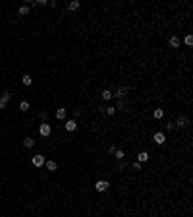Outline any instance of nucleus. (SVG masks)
Returning <instances> with one entry per match:
<instances>
[{
    "instance_id": "obj_1",
    "label": "nucleus",
    "mask_w": 193,
    "mask_h": 217,
    "mask_svg": "<svg viewBox=\"0 0 193 217\" xmlns=\"http://www.w3.org/2000/svg\"><path fill=\"white\" fill-rule=\"evenodd\" d=\"M50 132H52L50 124H46V122H43V124L39 126V134H41L43 138H46V136H50Z\"/></svg>"
},
{
    "instance_id": "obj_2",
    "label": "nucleus",
    "mask_w": 193,
    "mask_h": 217,
    "mask_svg": "<svg viewBox=\"0 0 193 217\" xmlns=\"http://www.w3.org/2000/svg\"><path fill=\"white\" fill-rule=\"evenodd\" d=\"M108 180H99V182H97L95 184V190L97 192H106V190H108Z\"/></svg>"
},
{
    "instance_id": "obj_3",
    "label": "nucleus",
    "mask_w": 193,
    "mask_h": 217,
    "mask_svg": "<svg viewBox=\"0 0 193 217\" xmlns=\"http://www.w3.org/2000/svg\"><path fill=\"white\" fill-rule=\"evenodd\" d=\"M187 124H189V120L185 118V116H180V118L174 122V126H176V128H185Z\"/></svg>"
},
{
    "instance_id": "obj_4",
    "label": "nucleus",
    "mask_w": 193,
    "mask_h": 217,
    "mask_svg": "<svg viewBox=\"0 0 193 217\" xmlns=\"http://www.w3.org/2000/svg\"><path fill=\"white\" fill-rule=\"evenodd\" d=\"M66 130H68V132H75V130H77V122H75V120L74 118H72V120H66Z\"/></svg>"
},
{
    "instance_id": "obj_5",
    "label": "nucleus",
    "mask_w": 193,
    "mask_h": 217,
    "mask_svg": "<svg viewBox=\"0 0 193 217\" xmlns=\"http://www.w3.org/2000/svg\"><path fill=\"white\" fill-rule=\"evenodd\" d=\"M45 161H46L45 155H33V165H35V167H43Z\"/></svg>"
},
{
    "instance_id": "obj_6",
    "label": "nucleus",
    "mask_w": 193,
    "mask_h": 217,
    "mask_svg": "<svg viewBox=\"0 0 193 217\" xmlns=\"http://www.w3.org/2000/svg\"><path fill=\"white\" fill-rule=\"evenodd\" d=\"M126 109H128V99H126V97L118 99V107H116V111H126Z\"/></svg>"
},
{
    "instance_id": "obj_7",
    "label": "nucleus",
    "mask_w": 193,
    "mask_h": 217,
    "mask_svg": "<svg viewBox=\"0 0 193 217\" xmlns=\"http://www.w3.org/2000/svg\"><path fill=\"white\" fill-rule=\"evenodd\" d=\"M116 97L118 99H122V97H126V95H128V87H126V85H122V87H118L116 89V93H114Z\"/></svg>"
},
{
    "instance_id": "obj_8",
    "label": "nucleus",
    "mask_w": 193,
    "mask_h": 217,
    "mask_svg": "<svg viewBox=\"0 0 193 217\" xmlns=\"http://www.w3.org/2000/svg\"><path fill=\"white\" fill-rule=\"evenodd\" d=\"M153 140H155V143H158V145H160V143H164V142H166V136L162 134V132H156Z\"/></svg>"
},
{
    "instance_id": "obj_9",
    "label": "nucleus",
    "mask_w": 193,
    "mask_h": 217,
    "mask_svg": "<svg viewBox=\"0 0 193 217\" xmlns=\"http://www.w3.org/2000/svg\"><path fill=\"white\" fill-rule=\"evenodd\" d=\"M137 161H139V163L149 161V153H147V151H139V153H137Z\"/></svg>"
},
{
    "instance_id": "obj_10",
    "label": "nucleus",
    "mask_w": 193,
    "mask_h": 217,
    "mask_svg": "<svg viewBox=\"0 0 193 217\" xmlns=\"http://www.w3.org/2000/svg\"><path fill=\"white\" fill-rule=\"evenodd\" d=\"M168 45H170L172 49H178V47H180V39H178V37H170V41H168Z\"/></svg>"
},
{
    "instance_id": "obj_11",
    "label": "nucleus",
    "mask_w": 193,
    "mask_h": 217,
    "mask_svg": "<svg viewBox=\"0 0 193 217\" xmlns=\"http://www.w3.org/2000/svg\"><path fill=\"white\" fill-rule=\"evenodd\" d=\"M56 118H58V120H64L66 118V109H56Z\"/></svg>"
},
{
    "instance_id": "obj_12",
    "label": "nucleus",
    "mask_w": 193,
    "mask_h": 217,
    "mask_svg": "<svg viewBox=\"0 0 193 217\" xmlns=\"http://www.w3.org/2000/svg\"><path fill=\"white\" fill-rule=\"evenodd\" d=\"M45 165H46V169H48V171H56V169H58L56 161H45Z\"/></svg>"
},
{
    "instance_id": "obj_13",
    "label": "nucleus",
    "mask_w": 193,
    "mask_h": 217,
    "mask_svg": "<svg viewBox=\"0 0 193 217\" xmlns=\"http://www.w3.org/2000/svg\"><path fill=\"white\" fill-rule=\"evenodd\" d=\"M153 116H155L156 120H160L162 116H164V111H162V109H155V112H153Z\"/></svg>"
},
{
    "instance_id": "obj_14",
    "label": "nucleus",
    "mask_w": 193,
    "mask_h": 217,
    "mask_svg": "<svg viewBox=\"0 0 193 217\" xmlns=\"http://www.w3.org/2000/svg\"><path fill=\"white\" fill-rule=\"evenodd\" d=\"M21 83H23V85H31V83H33V78H31V76H27V74H25V76L21 78Z\"/></svg>"
},
{
    "instance_id": "obj_15",
    "label": "nucleus",
    "mask_w": 193,
    "mask_h": 217,
    "mask_svg": "<svg viewBox=\"0 0 193 217\" xmlns=\"http://www.w3.org/2000/svg\"><path fill=\"white\" fill-rule=\"evenodd\" d=\"M23 145H25V148H33V145H35V140H33V138H25V140H23Z\"/></svg>"
},
{
    "instance_id": "obj_16",
    "label": "nucleus",
    "mask_w": 193,
    "mask_h": 217,
    "mask_svg": "<svg viewBox=\"0 0 193 217\" xmlns=\"http://www.w3.org/2000/svg\"><path fill=\"white\" fill-rule=\"evenodd\" d=\"M68 8L72 10V12H74V10H77V8H79V0H72V2L68 4Z\"/></svg>"
},
{
    "instance_id": "obj_17",
    "label": "nucleus",
    "mask_w": 193,
    "mask_h": 217,
    "mask_svg": "<svg viewBox=\"0 0 193 217\" xmlns=\"http://www.w3.org/2000/svg\"><path fill=\"white\" fill-rule=\"evenodd\" d=\"M101 95H102V99H104V101H108V99L112 97V91H108V89H104V91H102Z\"/></svg>"
},
{
    "instance_id": "obj_18",
    "label": "nucleus",
    "mask_w": 193,
    "mask_h": 217,
    "mask_svg": "<svg viewBox=\"0 0 193 217\" xmlns=\"http://www.w3.org/2000/svg\"><path fill=\"white\" fill-rule=\"evenodd\" d=\"M114 157H116V159H120V161H122V159H124V157H126V155H124V151H122V149H116V153H114Z\"/></svg>"
},
{
    "instance_id": "obj_19",
    "label": "nucleus",
    "mask_w": 193,
    "mask_h": 217,
    "mask_svg": "<svg viewBox=\"0 0 193 217\" xmlns=\"http://www.w3.org/2000/svg\"><path fill=\"white\" fill-rule=\"evenodd\" d=\"M184 43H185V45H187V47H191V45H193V35H185Z\"/></svg>"
},
{
    "instance_id": "obj_20",
    "label": "nucleus",
    "mask_w": 193,
    "mask_h": 217,
    "mask_svg": "<svg viewBox=\"0 0 193 217\" xmlns=\"http://www.w3.org/2000/svg\"><path fill=\"white\" fill-rule=\"evenodd\" d=\"M106 115H108V116H112V115H116V107H106Z\"/></svg>"
},
{
    "instance_id": "obj_21",
    "label": "nucleus",
    "mask_w": 193,
    "mask_h": 217,
    "mask_svg": "<svg viewBox=\"0 0 193 217\" xmlns=\"http://www.w3.org/2000/svg\"><path fill=\"white\" fill-rule=\"evenodd\" d=\"M27 109H29V103L27 101H21V103H19V111H27Z\"/></svg>"
},
{
    "instance_id": "obj_22",
    "label": "nucleus",
    "mask_w": 193,
    "mask_h": 217,
    "mask_svg": "<svg viewBox=\"0 0 193 217\" xmlns=\"http://www.w3.org/2000/svg\"><path fill=\"white\" fill-rule=\"evenodd\" d=\"M19 14H21V16H27L29 14V6H21V8H19Z\"/></svg>"
},
{
    "instance_id": "obj_23",
    "label": "nucleus",
    "mask_w": 193,
    "mask_h": 217,
    "mask_svg": "<svg viewBox=\"0 0 193 217\" xmlns=\"http://www.w3.org/2000/svg\"><path fill=\"white\" fill-rule=\"evenodd\" d=\"M166 130H168V132H172V130H176L174 122H168V124H166Z\"/></svg>"
},
{
    "instance_id": "obj_24",
    "label": "nucleus",
    "mask_w": 193,
    "mask_h": 217,
    "mask_svg": "<svg viewBox=\"0 0 193 217\" xmlns=\"http://www.w3.org/2000/svg\"><path fill=\"white\" fill-rule=\"evenodd\" d=\"M133 169H135V171H141V163H139V161H133Z\"/></svg>"
},
{
    "instance_id": "obj_25",
    "label": "nucleus",
    "mask_w": 193,
    "mask_h": 217,
    "mask_svg": "<svg viewBox=\"0 0 193 217\" xmlns=\"http://www.w3.org/2000/svg\"><path fill=\"white\" fill-rule=\"evenodd\" d=\"M6 105H8V101H4V99L0 97V109H6Z\"/></svg>"
},
{
    "instance_id": "obj_26",
    "label": "nucleus",
    "mask_w": 193,
    "mask_h": 217,
    "mask_svg": "<svg viewBox=\"0 0 193 217\" xmlns=\"http://www.w3.org/2000/svg\"><path fill=\"white\" fill-rule=\"evenodd\" d=\"M41 118H43V120H45V122H46V118H48V115H46V112L43 111V112H41Z\"/></svg>"
},
{
    "instance_id": "obj_27",
    "label": "nucleus",
    "mask_w": 193,
    "mask_h": 217,
    "mask_svg": "<svg viewBox=\"0 0 193 217\" xmlns=\"http://www.w3.org/2000/svg\"><path fill=\"white\" fill-rule=\"evenodd\" d=\"M108 153H116V145H110V148H108Z\"/></svg>"
}]
</instances>
